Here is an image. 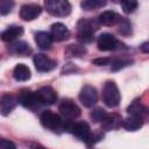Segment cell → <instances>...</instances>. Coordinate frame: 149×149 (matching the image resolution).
I'll list each match as a JSON object with an SVG mask.
<instances>
[{
	"mask_svg": "<svg viewBox=\"0 0 149 149\" xmlns=\"http://www.w3.org/2000/svg\"><path fill=\"white\" fill-rule=\"evenodd\" d=\"M65 130L72 133L78 139H80L81 141L86 142L87 144H92L94 142L93 141L94 140V135L92 134L88 123L85 122V121H79V122L72 123L70 120H68L65 122Z\"/></svg>",
	"mask_w": 149,
	"mask_h": 149,
	"instance_id": "obj_1",
	"label": "cell"
},
{
	"mask_svg": "<svg viewBox=\"0 0 149 149\" xmlns=\"http://www.w3.org/2000/svg\"><path fill=\"white\" fill-rule=\"evenodd\" d=\"M97 29V24L92 20L81 19L77 23V37L83 43H90L94 38V31Z\"/></svg>",
	"mask_w": 149,
	"mask_h": 149,
	"instance_id": "obj_2",
	"label": "cell"
},
{
	"mask_svg": "<svg viewBox=\"0 0 149 149\" xmlns=\"http://www.w3.org/2000/svg\"><path fill=\"white\" fill-rule=\"evenodd\" d=\"M44 8L52 16H68L71 13V3L69 0H44Z\"/></svg>",
	"mask_w": 149,
	"mask_h": 149,
	"instance_id": "obj_3",
	"label": "cell"
},
{
	"mask_svg": "<svg viewBox=\"0 0 149 149\" xmlns=\"http://www.w3.org/2000/svg\"><path fill=\"white\" fill-rule=\"evenodd\" d=\"M121 95L116 84L112 80H107L102 87V101L108 107H116L120 102Z\"/></svg>",
	"mask_w": 149,
	"mask_h": 149,
	"instance_id": "obj_4",
	"label": "cell"
},
{
	"mask_svg": "<svg viewBox=\"0 0 149 149\" xmlns=\"http://www.w3.org/2000/svg\"><path fill=\"white\" fill-rule=\"evenodd\" d=\"M40 121L42 123L43 127L51 129V130H61V129H65V122L62 120V118L54 113L52 111H43L40 115Z\"/></svg>",
	"mask_w": 149,
	"mask_h": 149,
	"instance_id": "obj_5",
	"label": "cell"
},
{
	"mask_svg": "<svg viewBox=\"0 0 149 149\" xmlns=\"http://www.w3.org/2000/svg\"><path fill=\"white\" fill-rule=\"evenodd\" d=\"M17 100L23 107H27L30 109H36L40 106H42V104L38 99L37 92H33L27 88L20 91V93L17 95Z\"/></svg>",
	"mask_w": 149,
	"mask_h": 149,
	"instance_id": "obj_6",
	"label": "cell"
},
{
	"mask_svg": "<svg viewBox=\"0 0 149 149\" xmlns=\"http://www.w3.org/2000/svg\"><path fill=\"white\" fill-rule=\"evenodd\" d=\"M58 109L63 118L66 120H74L80 115V108L78 107L77 104H74L70 99H63L58 106Z\"/></svg>",
	"mask_w": 149,
	"mask_h": 149,
	"instance_id": "obj_7",
	"label": "cell"
},
{
	"mask_svg": "<svg viewBox=\"0 0 149 149\" xmlns=\"http://www.w3.org/2000/svg\"><path fill=\"white\" fill-rule=\"evenodd\" d=\"M79 100L85 107H93L98 101L97 90L92 85H84L79 92Z\"/></svg>",
	"mask_w": 149,
	"mask_h": 149,
	"instance_id": "obj_8",
	"label": "cell"
},
{
	"mask_svg": "<svg viewBox=\"0 0 149 149\" xmlns=\"http://www.w3.org/2000/svg\"><path fill=\"white\" fill-rule=\"evenodd\" d=\"M34 65L40 72H49L56 68L57 62L44 54H36L34 56Z\"/></svg>",
	"mask_w": 149,
	"mask_h": 149,
	"instance_id": "obj_9",
	"label": "cell"
},
{
	"mask_svg": "<svg viewBox=\"0 0 149 149\" xmlns=\"http://www.w3.org/2000/svg\"><path fill=\"white\" fill-rule=\"evenodd\" d=\"M119 41L116 40V37L109 33H104L101 35H99L98 40H97V45L98 49L101 51H112L115 50L119 47Z\"/></svg>",
	"mask_w": 149,
	"mask_h": 149,
	"instance_id": "obj_10",
	"label": "cell"
},
{
	"mask_svg": "<svg viewBox=\"0 0 149 149\" xmlns=\"http://www.w3.org/2000/svg\"><path fill=\"white\" fill-rule=\"evenodd\" d=\"M42 13L41 6L36 3H26L20 8V17L24 21H31Z\"/></svg>",
	"mask_w": 149,
	"mask_h": 149,
	"instance_id": "obj_11",
	"label": "cell"
},
{
	"mask_svg": "<svg viewBox=\"0 0 149 149\" xmlns=\"http://www.w3.org/2000/svg\"><path fill=\"white\" fill-rule=\"evenodd\" d=\"M50 34L54 38V41L61 42L64 40H68L70 37V30L65 24L62 22H56L50 27Z\"/></svg>",
	"mask_w": 149,
	"mask_h": 149,
	"instance_id": "obj_12",
	"label": "cell"
},
{
	"mask_svg": "<svg viewBox=\"0 0 149 149\" xmlns=\"http://www.w3.org/2000/svg\"><path fill=\"white\" fill-rule=\"evenodd\" d=\"M36 92L42 105H52L57 100V94L55 90L50 86H43Z\"/></svg>",
	"mask_w": 149,
	"mask_h": 149,
	"instance_id": "obj_13",
	"label": "cell"
},
{
	"mask_svg": "<svg viewBox=\"0 0 149 149\" xmlns=\"http://www.w3.org/2000/svg\"><path fill=\"white\" fill-rule=\"evenodd\" d=\"M123 17H121L118 13L113 10H105L98 16V22L102 26H115L121 22Z\"/></svg>",
	"mask_w": 149,
	"mask_h": 149,
	"instance_id": "obj_14",
	"label": "cell"
},
{
	"mask_svg": "<svg viewBox=\"0 0 149 149\" xmlns=\"http://www.w3.org/2000/svg\"><path fill=\"white\" fill-rule=\"evenodd\" d=\"M8 51L10 54H14V55H19V56H24V55H28L31 52V49H30V45L24 42V41H12L9 42L8 44Z\"/></svg>",
	"mask_w": 149,
	"mask_h": 149,
	"instance_id": "obj_15",
	"label": "cell"
},
{
	"mask_svg": "<svg viewBox=\"0 0 149 149\" xmlns=\"http://www.w3.org/2000/svg\"><path fill=\"white\" fill-rule=\"evenodd\" d=\"M17 102H19V100L15 97H13L9 93H5L1 97V102H0V112H1V114L3 116L9 114L15 108Z\"/></svg>",
	"mask_w": 149,
	"mask_h": 149,
	"instance_id": "obj_16",
	"label": "cell"
},
{
	"mask_svg": "<svg viewBox=\"0 0 149 149\" xmlns=\"http://www.w3.org/2000/svg\"><path fill=\"white\" fill-rule=\"evenodd\" d=\"M52 36L50 33H47V31H38L35 34V42L37 44V47L42 50H48L51 48V44H52Z\"/></svg>",
	"mask_w": 149,
	"mask_h": 149,
	"instance_id": "obj_17",
	"label": "cell"
},
{
	"mask_svg": "<svg viewBox=\"0 0 149 149\" xmlns=\"http://www.w3.org/2000/svg\"><path fill=\"white\" fill-rule=\"evenodd\" d=\"M23 34V28L20 26H9L6 30L1 33V38L5 42H12L15 41L17 37H20Z\"/></svg>",
	"mask_w": 149,
	"mask_h": 149,
	"instance_id": "obj_18",
	"label": "cell"
},
{
	"mask_svg": "<svg viewBox=\"0 0 149 149\" xmlns=\"http://www.w3.org/2000/svg\"><path fill=\"white\" fill-rule=\"evenodd\" d=\"M127 112L130 114V115H135V116H140V118H144L149 114V107L144 106L142 102H140L139 100H135L133 101L128 108H127Z\"/></svg>",
	"mask_w": 149,
	"mask_h": 149,
	"instance_id": "obj_19",
	"label": "cell"
},
{
	"mask_svg": "<svg viewBox=\"0 0 149 149\" xmlns=\"http://www.w3.org/2000/svg\"><path fill=\"white\" fill-rule=\"evenodd\" d=\"M122 125V119L118 114H107V116L101 121V127L106 130L116 129L119 126Z\"/></svg>",
	"mask_w": 149,
	"mask_h": 149,
	"instance_id": "obj_20",
	"label": "cell"
},
{
	"mask_svg": "<svg viewBox=\"0 0 149 149\" xmlns=\"http://www.w3.org/2000/svg\"><path fill=\"white\" fill-rule=\"evenodd\" d=\"M142 125H143V118L130 115V116L126 118L125 120H122V125L121 126L127 130L134 132V130H137L139 128H141Z\"/></svg>",
	"mask_w": 149,
	"mask_h": 149,
	"instance_id": "obj_21",
	"label": "cell"
},
{
	"mask_svg": "<svg viewBox=\"0 0 149 149\" xmlns=\"http://www.w3.org/2000/svg\"><path fill=\"white\" fill-rule=\"evenodd\" d=\"M13 77L17 81H26L30 78V70L26 64H17L13 70Z\"/></svg>",
	"mask_w": 149,
	"mask_h": 149,
	"instance_id": "obj_22",
	"label": "cell"
},
{
	"mask_svg": "<svg viewBox=\"0 0 149 149\" xmlns=\"http://www.w3.org/2000/svg\"><path fill=\"white\" fill-rule=\"evenodd\" d=\"M107 3V0H81L80 7L84 10H94L102 8Z\"/></svg>",
	"mask_w": 149,
	"mask_h": 149,
	"instance_id": "obj_23",
	"label": "cell"
},
{
	"mask_svg": "<svg viewBox=\"0 0 149 149\" xmlns=\"http://www.w3.org/2000/svg\"><path fill=\"white\" fill-rule=\"evenodd\" d=\"M85 52H86L85 48L83 45H79V44H71L65 50V55L68 57H80Z\"/></svg>",
	"mask_w": 149,
	"mask_h": 149,
	"instance_id": "obj_24",
	"label": "cell"
},
{
	"mask_svg": "<svg viewBox=\"0 0 149 149\" xmlns=\"http://www.w3.org/2000/svg\"><path fill=\"white\" fill-rule=\"evenodd\" d=\"M120 5L122 7V10L126 14L133 13L137 8V0H120Z\"/></svg>",
	"mask_w": 149,
	"mask_h": 149,
	"instance_id": "obj_25",
	"label": "cell"
},
{
	"mask_svg": "<svg viewBox=\"0 0 149 149\" xmlns=\"http://www.w3.org/2000/svg\"><path fill=\"white\" fill-rule=\"evenodd\" d=\"M133 63L132 59L129 58H120V59H115L112 62V65H111V69L112 71H118V70H121L128 65H130Z\"/></svg>",
	"mask_w": 149,
	"mask_h": 149,
	"instance_id": "obj_26",
	"label": "cell"
},
{
	"mask_svg": "<svg viewBox=\"0 0 149 149\" xmlns=\"http://www.w3.org/2000/svg\"><path fill=\"white\" fill-rule=\"evenodd\" d=\"M106 116H107L106 111L102 109V108H100V107L93 109L92 113H91V119H92L94 122H101Z\"/></svg>",
	"mask_w": 149,
	"mask_h": 149,
	"instance_id": "obj_27",
	"label": "cell"
},
{
	"mask_svg": "<svg viewBox=\"0 0 149 149\" xmlns=\"http://www.w3.org/2000/svg\"><path fill=\"white\" fill-rule=\"evenodd\" d=\"M14 7V0H0V13L7 15Z\"/></svg>",
	"mask_w": 149,
	"mask_h": 149,
	"instance_id": "obj_28",
	"label": "cell"
},
{
	"mask_svg": "<svg viewBox=\"0 0 149 149\" xmlns=\"http://www.w3.org/2000/svg\"><path fill=\"white\" fill-rule=\"evenodd\" d=\"M0 148H2V149H15V144L13 143V142H10V141H8V140H5V139H2L1 141H0Z\"/></svg>",
	"mask_w": 149,
	"mask_h": 149,
	"instance_id": "obj_29",
	"label": "cell"
},
{
	"mask_svg": "<svg viewBox=\"0 0 149 149\" xmlns=\"http://www.w3.org/2000/svg\"><path fill=\"white\" fill-rule=\"evenodd\" d=\"M92 63L98 66H104V65H108L111 63V59L109 58H95V59H93Z\"/></svg>",
	"mask_w": 149,
	"mask_h": 149,
	"instance_id": "obj_30",
	"label": "cell"
},
{
	"mask_svg": "<svg viewBox=\"0 0 149 149\" xmlns=\"http://www.w3.org/2000/svg\"><path fill=\"white\" fill-rule=\"evenodd\" d=\"M140 50H141L142 52H144V54H149V42L142 43L141 47H140Z\"/></svg>",
	"mask_w": 149,
	"mask_h": 149,
	"instance_id": "obj_31",
	"label": "cell"
}]
</instances>
